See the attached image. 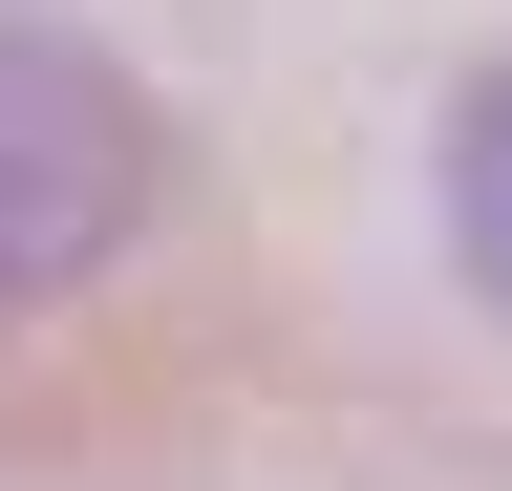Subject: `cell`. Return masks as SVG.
I'll use <instances>...</instances> for the list:
<instances>
[{
	"label": "cell",
	"instance_id": "1",
	"mask_svg": "<svg viewBox=\"0 0 512 491\" xmlns=\"http://www.w3.org/2000/svg\"><path fill=\"white\" fill-rule=\"evenodd\" d=\"M128 235H150V107H128V65L0 0V321L86 299Z\"/></svg>",
	"mask_w": 512,
	"mask_h": 491
},
{
	"label": "cell",
	"instance_id": "2",
	"mask_svg": "<svg viewBox=\"0 0 512 491\" xmlns=\"http://www.w3.org/2000/svg\"><path fill=\"white\" fill-rule=\"evenodd\" d=\"M448 235H470V278L512 299V65L448 107Z\"/></svg>",
	"mask_w": 512,
	"mask_h": 491
}]
</instances>
